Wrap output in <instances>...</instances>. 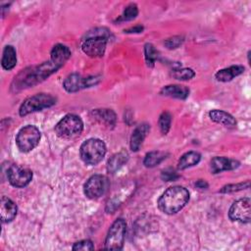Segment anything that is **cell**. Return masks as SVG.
<instances>
[{
    "label": "cell",
    "mask_w": 251,
    "mask_h": 251,
    "mask_svg": "<svg viewBox=\"0 0 251 251\" xmlns=\"http://www.w3.org/2000/svg\"><path fill=\"white\" fill-rule=\"evenodd\" d=\"M138 15V9L135 4H129L124 10L122 16L117 20L118 22H125V21H131L136 18Z\"/></svg>",
    "instance_id": "obj_27"
},
{
    "label": "cell",
    "mask_w": 251,
    "mask_h": 251,
    "mask_svg": "<svg viewBox=\"0 0 251 251\" xmlns=\"http://www.w3.org/2000/svg\"><path fill=\"white\" fill-rule=\"evenodd\" d=\"M126 224L122 218L117 219L108 230V234L105 240V249H123L125 242Z\"/></svg>",
    "instance_id": "obj_8"
},
{
    "label": "cell",
    "mask_w": 251,
    "mask_h": 251,
    "mask_svg": "<svg viewBox=\"0 0 251 251\" xmlns=\"http://www.w3.org/2000/svg\"><path fill=\"white\" fill-rule=\"evenodd\" d=\"M56 103V98L47 93H38L25 99L20 107V116H26L30 113L50 108Z\"/></svg>",
    "instance_id": "obj_6"
},
{
    "label": "cell",
    "mask_w": 251,
    "mask_h": 251,
    "mask_svg": "<svg viewBox=\"0 0 251 251\" xmlns=\"http://www.w3.org/2000/svg\"><path fill=\"white\" fill-rule=\"evenodd\" d=\"M201 159V155L196 151H189L183 154L178 160V169L184 170L189 167H193L199 163Z\"/></svg>",
    "instance_id": "obj_23"
},
{
    "label": "cell",
    "mask_w": 251,
    "mask_h": 251,
    "mask_svg": "<svg viewBox=\"0 0 251 251\" xmlns=\"http://www.w3.org/2000/svg\"><path fill=\"white\" fill-rule=\"evenodd\" d=\"M83 129L81 119L74 114L66 115L55 126L56 134L64 139H72L78 136Z\"/></svg>",
    "instance_id": "obj_5"
},
{
    "label": "cell",
    "mask_w": 251,
    "mask_h": 251,
    "mask_svg": "<svg viewBox=\"0 0 251 251\" xmlns=\"http://www.w3.org/2000/svg\"><path fill=\"white\" fill-rule=\"evenodd\" d=\"M18 212L17 205L8 197L2 196L0 200V215L3 223L12 222Z\"/></svg>",
    "instance_id": "obj_14"
},
{
    "label": "cell",
    "mask_w": 251,
    "mask_h": 251,
    "mask_svg": "<svg viewBox=\"0 0 251 251\" xmlns=\"http://www.w3.org/2000/svg\"><path fill=\"white\" fill-rule=\"evenodd\" d=\"M9 182L15 187H25L26 186L31 178L32 172L26 168L20 167L18 165H12L7 173Z\"/></svg>",
    "instance_id": "obj_12"
},
{
    "label": "cell",
    "mask_w": 251,
    "mask_h": 251,
    "mask_svg": "<svg viewBox=\"0 0 251 251\" xmlns=\"http://www.w3.org/2000/svg\"><path fill=\"white\" fill-rule=\"evenodd\" d=\"M244 72V67L241 65H233L226 69H222L218 71L215 75V77L219 81L226 82L234 78L235 76L241 75Z\"/></svg>",
    "instance_id": "obj_18"
},
{
    "label": "cell",
    "mask_w": 251,
    "mask_h": 251,
    "mask_svg": "<svg viewBox=\"0 0 251 251\" xmlns=\"http://www.w3.org/2000/svg\"><path fill=\"white\" fill-rule=\"evenodd\" d=\"M99 81L98 76H88V77H82L78 74H72L67 76V78L64 80L63 86L68 92H76L82 88L90 87L92 85L97 84Z\"/></svg>",
    "instance_id": "obj_11"
},
{
    "label": "cell",
    "mask_w": 251,
    "mask_h": 251,
    "mask_svg": "<svg viewBox=\"0 0 251 251\" xmlns=\"http://www.w3.org/2000/svg\"><path fill=\"white\" fill-rule=\"evenodd\" d=\"M3 69L9 71L12 70L17 64V53L12 45L5 46L3 50V56L1 61Z\"/></svg>",
    "instance_id": "obj_22"
},
{
    "label": "cell",
    "mask_w": 251,
    "mask_h": 251,
    "mask_svg": "<svg viewBox=\"0 0 251 251\" xmlns=\"http://www.w3.org/2000/svg\"><path fill=\"white\" fill-rule=\"evenodd\" d=\"M81 160L87 165H97L106 154L105 143L98 138H89L85 140L79 149Z\"/></svg>",
    "instance_id": "obj_4"
},
{
    "label": "cell",
    "mask_w": 251,
    "mask_h": 251,
    "mask_svg": "<svg viewBox=\"0 0 251 251\" xmlns=\"http://www.w3.org/2000/svg\"><path fill=\"white\" fill-rule=\"evenodd\" d=\"M60 68L56 66L51 60L48 62H44L38 66L30 67L23 70L14 80L13 87L15 89H23L25 87L33 86L45 78H47L50 75L57 72Z\"/></svg>",
    "instance_id": "obj_1"
},
{
    "label": "cell",
    "mask_w": 251,
    "mask_h": 251,
    "mask_svg": "<svg viewBox=\"0 0 251 251\" xmlns=\"http://www.w3.org/2000/svg\"><path fill=\"white\" fill-rule=\"evenodd\" d=\"M178 175L176 174V172L173 169H166L162 172L161 174V178L165 181H172V180H176L178 178Z\"/></svg>",
    "instance_id": "obj_32"
},
{
    "label": "cell",
    "mask_w": 251,
    "mask_h": 251,
    "mask_svg": "<svg viewBox=\"0 0 251 251\" xmlns=\"http://www.w3.org/2000/svg\"><path fill=\"white\" fill-rule=\"evenodd\" d=\"M91 114L96 121L108 126H113L116 124L117 117L115 112L111 109H95L91 112Z\"/></svg>",
    "instance_id": "obj_20"
},
{
    "label": "cell",
    "mask_w": 251,
    "mask_h": 251,
    "mask_svg": "<svg viewBox=\"0 0 251 251\" xmlns=\"http://www.w3.org/2000/svg\"><path fill=\"white\" fill-rule=\"evenodd\" d=\"M93 249H94V245L92 241L88 239L77 241L73 245V250H93Z\"/></svg>",
    "instance_id": "obj_31"
},
{
    "label": "cell",
    "mask_w": 251,
    "mask_h": 251,
    "mask_svg": "<svg viewBox=\"0 0 251 251\" xmlns=\"http://www.w3.org/2000/svg\"><path fill=\"white\" fill-rule=\"evenodd\" d=\"M109 187V180L105 176L94 175L84 184V194L90 199H97L103 196Z\"/></svg>",
    "instance_id": "obj_9"
},
{
    "label": "cell",
    "mask_w": 251,
    "mask_h": 251,
    "mask_svg": "<svg viewBox=\"0 0 251 251\" xmlns=\"http://www.w3.org/2000/svg\"><path fill=\"white\" fill-rule=\"evenodd\" d=\"M158 51L151 43H146L144 45V55H145V61L148 67H153L156 60L158 59Z\"/></svg>",
    "instance_id": "obj_25"
},
{
    "label": "cell",
    "mask_w": 251,
    "mask_h": 251,
    "mask_svg": "<svg viewBox=\"0 0 251 251\" xmlns=\"http://www.w3.org/2000/svg\"><path fill=\"white\" fill-rule=\"evenodd\" d=\"M167 154L162 151H152L146 154L143 164L147 168H153L166 159Z\"/></svg>",
    "instance_id": "obj_24"
},
{
    "label": "cell",
    "mask_w": 251,
    "mask_h": 251,
    "mask_svg": "<svg viewBox=\"0 0 251 251\" xmlns=\"http://www.w3.org/2000/svg\"><path fill=\"white\" fill-rule=\"evenodd\" d=\"M248 187H249V181H246L244 183L241 182V183H237V184H228V185L224 186L221 189V192L229 193V192L239 191V190H242V189H245V188H248Z\"/></svg>",
    "instance_id": "obj_29"
},
{
    "label": "cell",
    "mask_w": 251,
    "mask_h": 251,
    "mask_svg": "<svg viewBox=\"0 0 251 251\" xmlns=\"http://www.w3.org/2000/svg\"><path fill=\"white\" fill-rule=\"evenodd\" d=\"M189 200L188 190L179 185L169 187L159 198L158 208L165 214L173 215L180 211Z\"/></svg>",
    "instance_id": "obj_2"
},
{
    "label": "cell",
    "mask_w": 251,
    "mask_h": 251,
    "mask_svg": "<svg viewBox=\"0 0 251 251\" xmlns=\"http://www.w3.org/2000/svg\"><path fill=\"white\" fill-rule=\"evenodd\" d=\"M51 61L61 68L71 57V50L63 44H56L51 50Z\"/></svg>",
    "instance_id": "obj_15"
},
{
    "label": "cell",
    "mask_w": 251,
    "mask_h": 251,
    "mask_svg": "<svg viewBox=\"0 0 251 251\" xmlns=\"http://www.w3.org/2000/svg\"><path fill=\"white\" fill-rule=\"evenodd\" d=\"M143 28L144 27L142 25H136L134 27H130L128 29H125V32H126V33H139V32H142Z\"/></svg>",
    "instance_id": "obj_33"
},
{
    "label": "cell",
    "mask_w": 251,
    "mask_h": 251,
    "mask_svg": "<svg viewBox=\"0 0 251 251\" xmlns=\"http://www.w3.org/2000/svg\"><path fill=\"white\" fill-rule=\"evenodd\" d=\"M128 160V153L126 150H122L119 153L114 154L107 164V170L109 173H116L122 166H124Z\"/></svg>",
    "instance_id": "obj_21"
},
{
    "label": "cell",
    "mask_w": 251,
    "mask_h": 251,
    "mask_svg": "<svg viewBox=\"0 0 251 251\" xmlns=\"http://www.w3.org/2000/svg\"><path fill=\"white\" fill-rule=\"evenodd\" d=\"M183 42V37L182 36H173L171 38H168L164 44L168 49H176L177 47H179Z\"/></svg>",
    "instance_id": "obj_30"
},
{
    "label": "cell",
    "mask_w": 251,
    "mask_h": 251,
    "mask_svg": "<svg viewBox=\"0 0 251 251\" xmlns=\"http://www.w3.org/2000/svg\"><path fill=\"white\" fill-rule=\"evenodd\" d=\"M173 77L178 80H188L194 77L195 73L192 69L189 68H183V69H175L172 72Z\"/></svg>",
    "instance_id": "obj_26"
},
{
    "label": "cell",
    "mask_w": 251,
    "mask_h": 251,
    "mask_svg": "<svg viewBox=\"0 0 251 251\" xmlns=\"http://www.w3.org/2000/svg\"><path fill=\"white\" fill-rule=\"evenodd\" d=\"M209 117L212 121L219 123L226 127H235L236 121L235 119L228 113L222 110H212L209 112Z\"/></svg>",
    "instance_id": "obj_19"
},
{
    "label": "cell",
    "mask_w": 251,
    "mask_h": 251,
    "mask_svg": "<svg viewBox=\"0 0 251 251\" xmlns=\"http://www.w3.org/2000/svg\"><path fill=\"white\" fill-rule=\"evenodd\" d=\"M40 136V131L36 126L27 125L19 130L16 136L17 146L22 152H29L38 145Z\"/></svg>",
    "instance_id": "obj_7"
},
{
    "label": "cell",
    "mask_w": 251,
    "mask_h": 251,
    "mask_svg": "<svg viewBox=\"0 0 251 251\" xmlns=\"http://www.w3.org/2000/svg\"><path fill=\"white\" fill-rule=\"evenodd\" d=\"M251 215V201L250 198L245 197L236 200L230 206L228 217L231 221L247 224L250 222Z\"/></svg>",
    "instance_id": "obj_10"
},
{
    "label": "cell",
    "mask_w": 251,
    "mask_h": 251,
    "mask_svg": "<svg viewBox=\"0 0 251 251\" xmlns=\"http://www.w3.org/2000/svg\"><path fill=\"white\" fill-rule=\"evenodd\" d=\"M211 171L213 174H219L224 171L234 170L239 166V162L226 157H215L211 160Z\"/></svg>",
    "instance_id": "obj_13"
},
{
    "label": "cell",
    "mask_w": 251,
    "mask_h": 251,
    "mask_svg": "<svg viewBox=\"0 0 251 251\" xmlns=\"http://www.w3.org/2000/svg\"><path fill=\"white\" fill-rule=\"evenodd\" d=\"M149 130H150V126L147 124L139 125L134 128L130 136V149L132 151H138Z\"/></svg>",
    "instance_id": "obj_16"
},
{
    "label": "cell",
    "mask_w": 251,
    "mask_h": 251,
    "mask_svg": "<svg viewBox=\"0 0 251 251\" xmlns=\"http://www.w3.org/2000/svg\"><path fill=\"white\" fill-rule=\"evenodd\" d=\"M162 95L177 98V99H186L189 95V88L185 85L179 84H170L166 85L161 89L160 92Z\"/></svg>",
    "instance_id": "obj_17"
},
{
    "label": "cell",
    "mask_w": 251,
    "mask_h": 251,
    "mask_svg": "<svg viewBox=\"0 0 251 251\" xmlns=\"http://www.w3.org/2000/svg\"><path fill=\"white\" fill-rule=\"evenodd\" d=\"M159 127L163 134H167L172 124V116L169 112H163L159 118Z\"/></svg>",
    "instance_id": "obj_28"
},
{
    "label": "cell",
    "mask_w": 251,
    "mask_h": 251,
    "mask_svg": "<svg viewBox=\"0 0 251 251\" xmlns=\"http://www.w3.org/2000/svg\"><path fill=\"white\" fill-rule=\"evenodd\" d=\"M195 185H196L198 188H202V189H206V188L208 187V183H207L205 180H203V179H199V180L195 183Z\"/></svg>",
    "instance_id": "obj_34"
},
{
    "label": "cell",
    "mask_w": 251,
    "mask_h": 251,
    "mask_svg": "<svg viewBox=\"0 0 251 251\" xmlns=\"http://www.w3.org/2000/svg\"><path fill=\"white\" fill-rule=\"evenodd\" d=\"M109 37L110 32L107 28H95L86 34L81 44V49L89 57H102L105 53Z\"/></svg>",
    "instance_id": "obj_3"
}]
</instances>
